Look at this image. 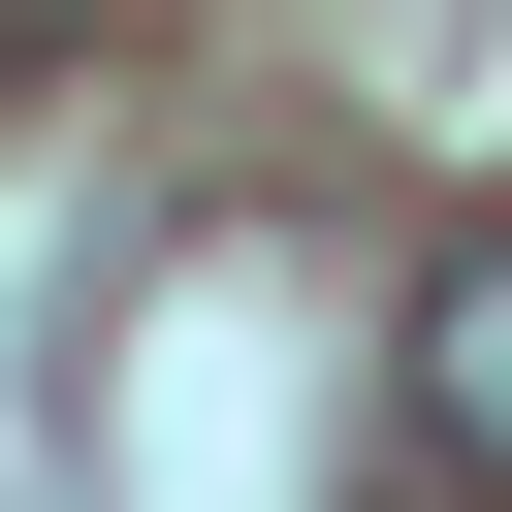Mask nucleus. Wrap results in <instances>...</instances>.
I'll list each match as a JSON object with an SVG mask.
<instances>
[{"instance_id": "f257e3e1", "label": "nucleus", "mask_w": 512, "mask_h": 512, "mask_svg": "<svg viewBox=\"0 0 512 512\" xmlns=\"http://www.w3.org/2000/svg\"><path fill=\"white\" fill-rule=\"evenodd\" d=\"M416 448H448V480L512 512V224H480V256L416 288Z\"/></svg>"}]
</instances>
